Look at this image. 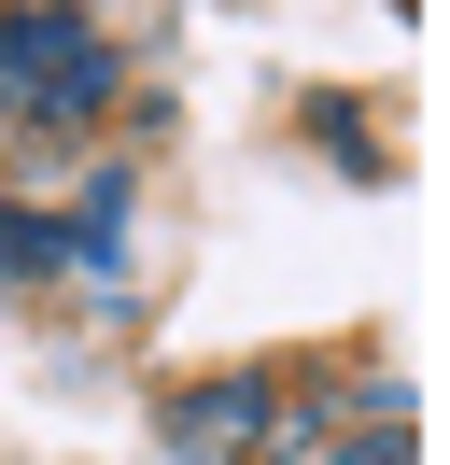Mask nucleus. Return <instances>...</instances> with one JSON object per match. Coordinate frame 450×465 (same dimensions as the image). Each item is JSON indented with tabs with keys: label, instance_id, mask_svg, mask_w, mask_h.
<instances>
[{
	"label": "nucleus",
	"instance_id": "nucleus-1",
	"mask_svg": "<svg viewBox=\"0 0 450 465\" xmlns=\"http://www.w3.org/2000/svg\"><path fill=\"white\" fill-rule=\"evenodd\" d=\"M112 43L99 15H71V0H0V114H43V127H99L112 114Z\"/></svg>",
	"mask_w": 450,
	"mask_h": 465
},
{
	"label": "nucleus",
	"instance_id": "nucleus-2",
	"mask_svg": "<svg viewBox=\"0 0 450 465\" xmlns=\"http://www.w3.org/2000/svg\"><path fill=\"white\" fill-rule=\"evenodd\" d=\"M268 409H281V381H268V367H225L211 395H169V409H155V437H169L183 465H240L253 437H268Z\"/></svg>",
	"mask_w": 450,
	"mask_h": 465
},
{
	"label": "nucleus",
	"instance_id": "nucleus-3",
	"mask_svg": "<svg viewBox=\"0 0 450 465\" xmlns=\"http://www.w3.org/2000/svg\"><path fill=\"white\" fill-rule=\"evenodd\" d=\"M56 254H71V226H43V212H0V282H43Z\"/></svg>",
	"mask_w": 450,
	"mask_h": 465
},
{
	"label": "nucleus",
	"instance_id": "nucleus-4",
	"mask_svg": "<svg viewBox=\"0 0 450 465\" xmlns=\"http://www.w3.org/2000/svg\"><path fill=\"white\" fill-rule=\"evenodd\" d=\"M309 465H408V437H324Z\"/></svg>",
	"mask_w": 450,
	"mask_h": 465
}]
</instances>
